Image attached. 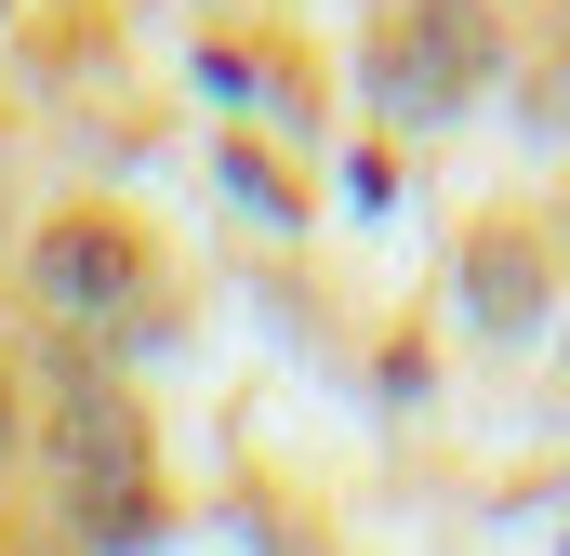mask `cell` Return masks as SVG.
<instances>
[{
    "mask_svg": "<svg viewBox=\"0 0 570 556\" xmlns=\"http://www.w3.org/2000/svg\"><path fill=\"white\" fill-rule=\"evenodd\" d=\"M27 278H40V305H67V318H107V305L146 278V252H134V226H107V212H67V226H40Z\"/></svg>",
    "mask_w": 570,
    "mask_h": 556,
    "instance_id": "7a4b0ae2",
    "label": "cell"
},
{
    "mask_svg": "<svg viewBox=\"0 0 570 556\" xmlns=\"http://www.w3.org/2000/svg\"><path fill=\"white\" fill-rule=\"evenodd\" d=\"M531 305H544V252H504L491 239L478 252V318H531Z\"/></svg>",
    "mask_w": 570,
    "mask_h": 556,
    "instance_id": "3957f363",
    "label": "cell"
},
{
    "mask_svg": "<svg viewBox=\"0 0 570 556\" xmlns=\"http://www.w3.org/2000/svg\"><path fill=\"white\" fill-rule=\"evenodd\" d=\"M412 40H385V107H412V120H451L478 80H491V13L478 0H425V13H399Z\"/></svg>",
    "mask_w": 570,
    "mask_h": 556,
    "instance_id": "6da1fadb",
    "label": "cell"
}]
</instances>
